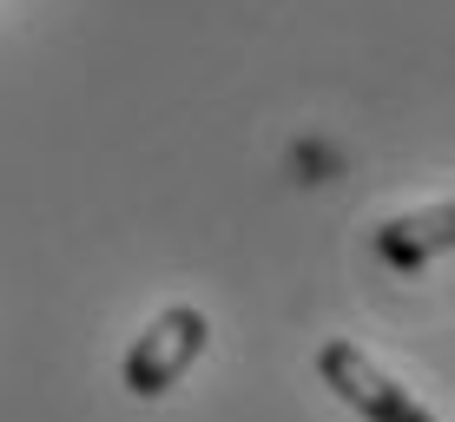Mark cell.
<instances>
[{"label":"cell","instance_id":"cell-3","mask_svg":"<svg viewBox=\"0 0 455 422\" xmlns=\"http://www.w3.org/2000/svg\"><path fill=\"white\" fill-rule=\"evenodd\" d=\"M443 251H455V198L376 225V258H383L389 271H422V264H435Z\"/></svg>","mask_w":455,"mask_h":422},{"label":"cell","instance_id":"cell-2","mask_svg":"<svg viewBox=\"0 0 455 422\" xmlns=\"http://www.w3.org/2000/svg\"><path fill=\"white\" fill-rule=\"evenodd\" d=\"M317 377H323V389H331L337 402H350L363 422H443L429 402L410 396V383H396L370 350H356L350 337H331L317 350Z\"/></svg>","mask_w":455,"mask_h":422},{"label":"cell","instance_id":"cell-1","mask_svg":"<svg viewBox=\"0 0 455 422\" xmlns=\"http://www.w3.org/2000/svg\"><path fill=\"white\" fill-rule=\"evenodd\" d=\"M205 343H212L205 310H198V304H165L159 317H152L146 330L132 337V350H125L119 383L132 389L139 402H152V396H165V389L179 383L185 370L198 363V356H205Z\"/></svg>","mask_w":455,"mask_h":422}]
</instances>
